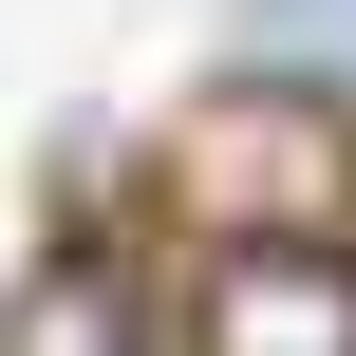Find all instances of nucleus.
Segmentation results:
<instances>
[{
	"label": "nucleus",
	"instance_id": "nucleus-1",
	"mask_svg": "<svg viewBox=\"0 0 356 356\" xmlns=\"http://www.w3.org/2000/svg\"><path fill=\"white\" fill-rule=\"evenodd\" d=\"M338 94H207L188 131H169V207H188V244H338Z\"/></svg>",
	"mask_w": 356,
	"mask_h": 356
},
{
	"label": "nucleus",
	"instance_id": "nucleus-2",
	"mask_svg": "<svg viewBox=\"0 0 356 356\" xmlns=\"http://www.w3.org/2000/svg\"><path fill=\"white\" fill-rule=\"evenodd\" d=\"M188 356H356L338 244H207L188 263Z\"/></svg>",
	"mask_w": 356,
	"mask_h": 356
},
{
	"label": "nucleus",
	"instance_id": "nucleus-3",
	"mask_svg": "<svg viewBox=\"0 0 356 356\" xmlns=\"http://www.w3.org/2000/svg\"><path fill=\"white\" fill-rule=\"evenodd\" d=\"M0 356H150V282L131 263H56V282H19Z\"/></svg>",
	"mask_w": 356,
	"mask_h": 356
},
{
	"label": "nucleus",
	"instance_id": "nucleus-4",
	"mask_svg": "<svg viewBox=\"0 0 356 356\" xmlns=\"http://www.w3.org/2000/svg\"><path fill=\"white\" fill-rule=\"evenodd\" d=\"M263 19H282L300 56H338V94H356V0H263Z\"/></svg>",
	"mask_w": 356,
	"mask_h": 356
}]
</instances>
